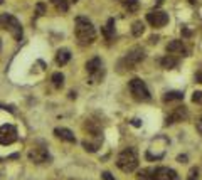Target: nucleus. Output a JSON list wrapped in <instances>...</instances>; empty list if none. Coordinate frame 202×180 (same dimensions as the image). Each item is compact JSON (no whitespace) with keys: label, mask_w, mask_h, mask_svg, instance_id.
Here are the masks:
<instances>
[{"label":"nucleus","mask_w":202,"mask_h":180,"mask_svg":"<svg viewBox=\"0 0 202 180\" xmlns=\"http://www.w3.org/2000/svg\"><path fill=\"white\" fill-rule=\"evenodd\" d=\"M76 37L81 44H91L96 39V29L88 17H76Z\"/></svg>","instance_id":"nucleus-1"},{"label":"nucleus","mask_w":202,"mask_h":180,"mask_svg":"<svg viewBox=\"0 0 202 180\" xmlns=\"http://www.w3.org/2000/svg\"><path fill=\"white\" fill-rule=\"evenodd\" d=\"M116 167L125 173H131L138 168V155L133 146H128L121 152L116 158Z\"/></svg>","instance_id":"nucleus-2"},{"label":"nucleus","mask_w":202,"mask_h":180,"mask_svg":"<svg viewBox=\"0 0 202 180\" xmlns=\"http://www.w3.org/2000/svg\"><path fill=\"white\" fill-rule=\"evenodd\" d=\"M0 27H4V29L9 30L15 40H20L22 35H24L20 22L17 20V17H14V15H10V14H4V15H0Z\"/></svg>","instance_id":"nucleus-3"},{"label":"nucleus","mask_w":202,"mask_h":180,"mask_svg":"<svg viewBox=\"0 0 202 180\" xmlns=\"http://www.w3.org/2000/svg\"><path fill=\"white\" fill-rule=\"evenodd\" d=\"M130 93H131V96H133L137 101H150L152 94L150 91H148V88H146L145 81H142L140 77H133L131 81H130Z\"/></svg>","instance_id":"nucleus-4"},{"label":"nucleus","mask_w":202,"mask_h":180,"mask_svg":"<svg viewBox=\"0 0 202 180\" xmlns=\"http://www.w3.org/2000/svg\"><path fill=\"white\" fill-rule=\"evenodd\" d=\"M145 56L146 54H145V49L143 47H133L126 52L123 62L126 64V69H133L138 62H142V61L145 59Z\"/></svg>","instance_id":"nucleus-5"},{"label":"nucleus","mask_w":202,"mask_h":180,"mask_svg":"<svg viewBox=\"0 0 202 180\" xmlns=\"http://www.w3.org/2000/svg\"><path fill=\"white\" fill-rule=\"evenodd\" d=\"M17 142V128L14 124H2L0 126V145H12Z\"/></svg>","instance_id":"nucleus-6"},{"label":"nucleus","mask_w":202,"mask_h":180,"mask_svg":"<svg viewBox=\"0 0 202 180\" xmlns=\"http://www.w3.org/2000/svg\"><path fill=\"white\" fill-rule=\"evenodd\" d=\"M150 173H152L150 175L152 180H179L177 172L172 170V168H168V167H158V168H155V170H152Z\"/></svg>","instance_id":"nucleus-7"},{"label":"nucleus","mask_w":202,"mask_h":180,"mask_svg":"<svg viewBox=\"0 0 202 180\" xmlns=\"http://www.w3.org/2000/svg\"><path fill=\"white\" fill-rule=\"evenodd\" d=\"M146 20L153 27H164L168 22V14L162 12V10H152L146 14Z\"/></svg>","instance_id":"nucleus-8"},{"label":"nucleus","mask_w":202,"mask_h":180,"mask_svg":"<svg viewBox=\"0 0 202 180\" xmlns=\"http://www.w3.org/2000/svg\"><path fill=\"white\" fill-rule=\"evenodd\" d=\"M101 68H103V62H101L99 57H93V59H89L86 62V71L91 76V81L93 82H95V79L101 74Z\"/></svg>","instance_id":"nucleus-9"},{"label":"nucleus","mask_w":202,"mask_h":180,"mask_svg":"<svg viewBox=\"0 0 202 180\" xmlns=\"http://www.w3.org/2000/svg\"><path fill=\"white\" fill-rule=\"evenodd\" d=\"M29 160L34 163H46L51 160V157H49L47 150H44V148H34V150L29 152Z\"/></svg>","instance_id":"nucleus-10"},{"label":"nucleus","mask_w":202,"mask_h":180,"mask_svg":"<svg viewBox=\"0 0 202 180\" xmlns=\"http://www.w3.org/2000/svg\"><path fill=\"white\" fill-rule=\"evenodd\" d=\"M187 110H185V106H182V108H177L175 111L172 113L170 116H167V120H165V124H172V123H175V121H182V120H185L187 118Z\"/></svg>","instance_id":"nucleus-11"},{"label":"nucleus","mask_w":202,"mask_h":180,"mask_svg":"<svg viewBox=\"0 0 202 180\" xmlns=\"http://www.w3.org/2000/svg\"><path fill=\"white\" fill-rule=\"evenodd\" d=\"M54 135L57 138H61L62 142H68V143H76V136H74V133L68 128H56L54 130Z\"/></svg>","instance_id":"nucleus-12"},{"label":"nucleus","mask_w":202,"mask_h":180,"mask_svg":"<svg viewBox=\"0 0 202 180\" xmlns=\"http://www.w3.org/2000/svg\"><path fill=\"white\" fill-rule=\"evenodd\" d=\"M69 59H71V52L68 51V49H59L56 54V62L59 66H64L69 62Z\"/></svg>","instance_id":"nucleus-13"},{"label":"nucleus","mask_w":202,"mask_h":180,"mask_svg":"<svg viewBox=\"0 0 202 180\" xmlns=\"http://www.w3.org/2000/svg\"><path fill=\"white\" fill-rule=\"evenodd\" d=\"M184 42L182 40H172V42H168L167 46V52L170 54H177V52H184Z\"/></svg>","instance_id":"nucleus-14"},{"label":"nucleus","mask_w":202,"mask_h":180,"mask_svg":"<svg viewBox=\"0 0 202 180\" xmlns=\"http://www.w3.org/2000/svg\"><path fill=\"white\" fill-rule=\"evenodd\" d=\"M160 64H162V68H165V69H173V68H177V64H179V59L173 57V56H165L164 59L160 61Z\"/></svg>","instance_id":"nucleus-15"},{"label":"nucleus","mask_w":202,"mask_h":180,"mask_svg":"<svg viewBox=\"0 0 202 180\" xmlns=\"http://www.w3.org/2000/svg\"><path fill=\"white\" fill-rule=\"evenodd\" d=\"M179 99H184V93L182 91H168L164 94V101L168 103V101H179Z\"/></svg>","instance_id":"nucleus-16"},{"label":"nucleus","mask_w":202,"mask_h":180,"mask_svg":"<svg viewBox=\"0 0 202 180\" xmlns=\"http://www.w3.org/2000/svg\"><path fill=\"white\" fill-rule=\"evenodd\" d=\"M143 32H145V24H143L142 20H135L133 24H131V34H133L135 37H140Z\"/></svg>","instance_id":"nucleus-17"},{"label":"nucleus","mask_w":202,"mask_h":180,"mask_svg":"<svg viewBox=\"0 0 202 180\" xmlns=\"http://www.w3.org/2000/svg\"><path fill=\"white\" fill-rule=\"evenodd\" d=\"M103 34H104V37H106L108 40L113 37V34H115V19H108V24L103 29Z\"/></svg>","instance_id":"nucleus-18"},{"label":"nucleus","mask_w":202,"mask_h":180,"mask_svg":"<svg viewBox=\"0 0 202 180\" xmlns=\"http://www.w3.org/2000/svg\"><path fill=\"white\" fill-rule=\"evenodd\" d=\"M99 145H101V140H96V142H88V140H84V142H83L84 150L91 152V153H95V152L99 148Z\"/></svg>","instance_id":"nucleus-19"},{"label":"nucleus","mask_w":202,"mask_h":180,"mask_svg":"<svg viewBox=\"0 0 202 180\" xmlns=\"http://www.w3.org/2000/svg\"><path fill=\"white\" fill-rule=\"evenodd\" d=\"M51 2L59 12H68L69 10V0H51Z\"/></svg>","instance_id":"nucleus-20"},{"label":"nucleus","mask_w":202,"mask_h":180,"mask_svg":"<svg viewBox=\"0 0 202 180\" xmlns=\"http://www.w3.org/2000/svg\"><path fill=\"white\" fill-rule=\"evenodd\" d=\"M52 84H54V88H62V84H64V74L62 73H54L51 77Z\"/></svg>","instance_id":"nucleus-21"},{"label":"nucleus","mask_w":202,"mask_h":180,"mask_svg":"<svg viewBox=\"0 0 202 180\" xmlns=\"http://www.w3.org/2000/svg\"><path fill=\"white\" fill-rule=\"evenodd\" d=\"M123 4H125V7H126V10H128V12H137L138 0H125Z\"/></svg>","instance_id":"nucleus-22"},{"label":"nucleus","mask_w":202,"mask_h":180,"mask_svg":"<svg viewBox=\"0 0 202 180\" xmlns=\"http://www.w3.org/2000/svg\"><path fill=\"white\" fill-rule=\"evenodd\" d=\"M187 180H199V168H190L189 170V177H187Z\"/></svg>","instance_id":"nucleus-23"},{"label":"nucleus","mask_w":202,"mask_h":180,"mask_svg":"<svg viewBox=\"0 0 202 180\" xmlns=\"http://www.w3.org/2000/svg\"><path fill=\"white\" fill-rule=\"evenodd\" d=\"M192 101L194 103H202V91H195V93H194Z\"/></svg>","instance_id":"nucleus-24"},{"label":"nucleus","mask_w":202,"mask_h":180,"mask_svg":"<svg viewBox=\"0 0 202 180\" xmlns=\"http://www.w3.org/2000/svg\"><path fill=\"white\" fill-rule=\"evenodd\" d=\"M195 128H197L199 135H202V116H199V120H197V123H195Z\"/></svg>","instance_id":"nucleus-25"},{"label":"nucleus","mask_w":202,"mask_h":180,"mask_svg":"<svg viewBox=\"0 0 202 180\" xmlns=\"http://www.w3.org/2000/svg\"><path fill=\"white\" fill-rule=\"evenodd\" d=\"M101 177H103V180H115V177H113L110 172H103V173H101Z\"/></svg>","instance_id":"nucleus-26"},{"label":"nucleus","mask_w":202,"mask_h":180,"mask_svg":"<svg viewBox=\"0 0 202 180\" xmlns=\"http://www.w3.org/2000/svg\"><path fill=\"white\" fill-rule=\"evenodd\" d=\"M44 10H46V7H44V4H37V15H42Z\"/></svg>","instance_id":"nucleus-27"},{"label":"nucleus","mask_w":202,"mask_h":180,"mask_svg":"<svg viewBox=\"0 0 202 180\" xmlns=\"http://www.w3.org/2000/svg\"><path fill=\"white\" fill-rule=\"evenodd\" d=\"M177 162L185 163V162H187V155H179V157H177Z\"/></svg>","instance_id":"nucleus-28"},{"label":"nucleus","mask_w":202,"mask_h":180,"mask_svg":"<svg viewBox=\"0 0 202 180\" xmlns=\"http://www.w3.org/2000/svg\"><path fill=\"white\" fill-rule=\"evenodd\" d=\"M131 124H133V126H142V121L135 118V120H131Z\"/></svg>","instance_id":"nucleus-29"},{"label":"nucleus","mask_w":202,"mask_h":180,"mask_svg":"<svg viewBox=\"0 0 202 180\" xmlns=\"http://www.w3.org/2000/svg\"><path fill=\"white\" fill-rule=\"evenodd\" d=\"M150 42H152V44H157V42H158V35H152V37H150Z\"/></svg>","instance_id":"nucleus-30"},{"label":"nucleus","mask_w":202,"mask_h":180,"mask_svg":"<svg viewBox=\"0 0 202 180\" xmlns=\"http://www.w3.org/2000/svg\"><path fill=\"white\" fill-rule=\"evenodd\" d=\"M195 81H197V82H200V84H202V73H199L197 76H195Z\"/></svg>","instance_id":"nucleus-31"},{"label":"nucleus","mask_w":202,"mask_h":180,"mask_svg":"<svg viewBox=\"0 0 202 180\" xmlns=\"http://www.w3.org/2000/svg\"><path fill=\"white\" fill-rule=\"evenodd\" d=\"M162 4H164V0H155V5H157V7H160Z\"/></svg>","instance_id":"nucleus-32"},{"label":"nucleus","mask_w":202,"mask_h":180,"mask_svg":"<svg viewBox=\"0 0 202 180\" xmlns=\"http://www.w3.org/2000/svg\"><path fill=\"white\" fill-rule=\"evenodd\" d=\"M182 32H184V35H190V30L189 29H184Z\"/></svg>","instance_id":"nucleus-33"},{"label":"nucleus","mask_w":202,"mask_h":180,"mask_svg":"<svg viewBox=\"0 0 202 180\" xmlns=\"http://www.w3.org/2000/svg\"><path fill=\"white\" fill-rule=\"evenodd\" d=\"M69 98H71V99L76 98V93H74V91H71V93H69Z\"/></svg>","instance_id":"nucleus-34"},{"label":"nucleus","mask_w":202,"mask_h":180,"mask_svg":"<svg viewBox=\"0 0 202 180\" xmlns=\"http://www.w3.org/2000/svg\"><path fill=\"white\" fill-rule=\"evenodd\" d=\"M189 2H190V4H194V2H195V0H189Z\"/></svg>","instance_id":"nucleus-35"},{"label":"nucleus","mask_w":202,"mask_h":180,"mask_svg":"<svg viewBox=\"0 0 202 180\" xmlns=\"http://www.w3.org/2000/svg\"><path fill=\"white\" fill-rule=\"evenodd\" d=\"M2 4H4V0H0V5H2Z\"/></svg>","instance_id":"nucleus-36"},{"label":"nucleus","mask_w":202,"mask_h":180,"mask_svg":"<svg viewBox=\"0 0 202 180\" xmlns=\"http://www.w3.org/2000/svg\"><path fill=\"white\" fill-rule=\"evenodd\" d=\"M118 2H125V0H118Z\"/></svg>","instance_id":"nucleus-37"},{"label":"nucleus","mask_w":202,"mask_h":180,"mask_svg":"<svg viewBox=\"0 0 202 180\" xmlns=\"http://www.w3.org/2000/svg\"><path fill=\"white\" fill-rule=\"evenodd\" d=\"M73 2H77V0H73Z\"/></svg>","instance_id":"nucleus-38"}]
</instances>
